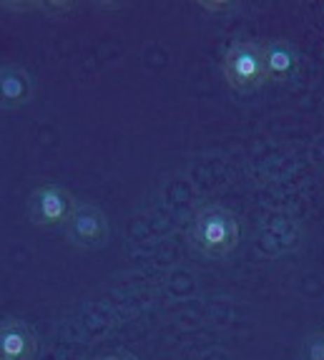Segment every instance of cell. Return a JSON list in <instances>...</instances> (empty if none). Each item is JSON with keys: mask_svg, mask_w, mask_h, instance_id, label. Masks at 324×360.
I'll return each mask as SVG.
<instances>
[{"mask_svg": "<svg viewBox=\"0 0 324 360\" xmlns=\"http://www.w3.org/2000/svg\"><path fill=\"white\" fill-rule=\"evenodd\" d=\"M239 219L222 205H206L194 212L189 224V245L206 257H227L239 245Z\"/></svg>", "mask_w": 324, "mask_h": 360, "instance_id": "6da1fadb", "label": "cell"}, {"mask_svg": "<svg viewBox=\"0 0 324 360\" xmlns=\"http://www.w3.org/2000/svg\"><path fill=\"white\" fill-rule=\"evenodd\" d=\"M224 78L239 94H252L266 84L264 53L254 41H234L224 53Z\"/></svg>", "mask_w": 324, "mask_h": 360, "instance_id": "7a4b0ae2", "label": "cell"}, {"mask_svg": "<svg viewBox=\"0 0 324 360\" xmlns=\"http://www.w3.org/2000/svg\"><path fill=\"white\" fill-rule=\"evenodd\" d=\"M76 197L60 184H41L28 194L25 212L33 227L50 229V227H66L68 217L76 210Z\"/></svg>", "mask_w": 324, "mask_h": 360, "instance_id": "3957f363", "label": "cell"}, {"mask_svg": "<svg viewBox=\"0 0 324 360\" xmlns=\"http://www.w3.org/2000/svg\"><path fill=\"white\" fill-rule=\"evenodd\" d=\"M66 237L81 252H93L101 250L111 240V224L101 207L79 202L66 222Z\"/></svg>", "mask_w": 324, "mask_h": 360, "instance_id": "277c9868", "label": "cell"}, {"mask_svg": "<svg viewBox=\"0 0 324 360\" xmlns=\"http://www.w3.org/2000/svg\"><path fill=\"white\" fill-rule=\"evenodd\" d=\"M38 350V338L25 320H0V360H33Z\"/></svg>", "mask_w": 324, "mask_h": 360, "instance_id": "5b68a950", "label": "cell"}, {"mask_svg": "<svg viewBox=\"0 0 324 360\" xmlns=\"http://www.w3.org/2000/svg\"><path fill=\"white\" fill-rule=\"evenodd\" d=\"M264 71L269 84H289L299 73V51L284 38H271L262 46Z\"/></svg>", "mask_w": 324, "mask_h": 360, "instance_id": "8992f818", "label": "cell"}, {"mask_svg": "<svg viewBox=\"0 0 324 360\" xmlns=\"http://www.w3.org/2000/svg\"><path fill=\"white\" fill-rule=\"evenodd\" d=\"M33 101V78L18 63L0 66V108L15 111Z\"/></svg>", "mask_w": 324, "mask_h": 360, "instance_id": "52a82bcc", "label": "cell"}, {"mask_svg": "<svg viewBox=\"0 0 324 360\" xmlns=\"http://www.w3.org/2000/svg\"><path fill=\"white\" fill-rule=\"evenodd\" d=\"M302 360H324V333H309L304 338Z\"/></svg>", "mask_w": 324, "mask_h": 360, "instance_id": "ba28073f", "label": "cell"}, {"mask_svg": "<svg viewBox=\"0 0 324 360\" xmlns=\"http://www.w3.org/2000/svg\"><path fill=\"white\" fill-rule=\"evenodd\" d=\"M198 8H204V11H229V8H234V3H198Z\"/></svg>", "mask_w": 324, "mask_h": 360, "instance_id": "9c48e42d", "label": "cell"}, {"mask_svg": "<svg viewBox=\"0 0 324 360\" xmlns=\"http://www.w3.org/2000/svg\"><path fill=\"white\" fill-rule=\"evenodd\" d=\"M98 360H131L126 355H106V358H98Z\"/></svg>", "mask_w": 324, "mask_h": 360, "instance_id": "30bf717a", "label": "cell"}]
</instances>
